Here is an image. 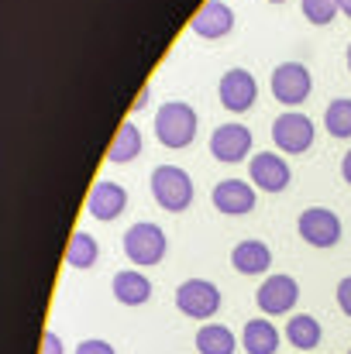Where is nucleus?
Returning <instances> with one entry per match:
<instances>
[{
  "instance_id": "obj_9",
  "label": "nucleus",
  "mask_w": 351,
  "mask_h": 354,
  "mask_svg": "<svg viewBox=\"0 0 351 354\" xmlns=\"http://www.w3.org/2000/svg\"><path fill=\"white\" fill-rule=\"evenodd\" d=\"M289 179H293V172H289V165H286L282 155H276V151L251 155V162H248V183L255 189H262V193H282L289 186Z\"/></svg>"
},
{
  "instance_id": "obj_15",
  "label": "nucleus",
  "mask_w": 351,
  "mask_h": 354,
  "mask_svg": "<svg viewBox=\"0 0 351 354\" xmlns=\"http://www.w3.org/2000/svg\"><path fill=\"white\" fill-rule=\"evenodd\" d=\"M231 265L234 272L241 275H265L272 268V248L258 237H248V241H237L231 248Z\"/></svg>"
},
{
  "instance_id": "obj_20",
  "label": "nucleus",
  "mask_w": 351,
  "mask_h": 354,
  "mask_svg": "<svg viewBox=\"0 0 351 354\" xmlns=\"http://www.w3.org/2000/svg\"><path fill=\"white\" fill-rule=\"evenodd\" d=\"M97 261H100V244H97V237L90 234V231H76V234L69 237V244H66V265L87 272V268H93Z\"/></svg>"
},
{
  "instance_id": "obj_5",
  "label": "nucleus",
  "mask_w": 351,
  "mask_h": 354,
  "mask_svg": "<svg viewBox=\"0 0 351 354\" xmlns=\"http://www.w3.org/2000/svg\"><path fill=\"white\" fill-rule=\"evenodd\" d=\"M314 138H317L314 120L307 118V114H300V111H286V114H279V118L272 120V141H276V148L282 155H303V151H310Z\"/></svg>"
},
{
  "instance_id": "obj_27",
  "label": "nucleus",
  "mask_w": 351,
  "mask_h": 354,
  "mask_svg": "<svg viewBox=\"0 0 351 354\" xmlns=\"http://www.w3.org/2000/svg\"><path fill=\"white\" fill-rule=\"evenodd\" d=\"M341 179L351 186V151H345V158H341Z\"/></svg>"
},
{
  "instance_id": "obj_29",
  "label": "nucleus",
  "mask_w": 351,
  "mask_h": 354,
  "mask_svg": "<svg viewBox=\"0 0 351 354\" xmlns=\"http://www.w3.org/2000/svg\"><path fill=\"white\" fill-rule=\"evenodd\" d=\"M338 10H345V14L351 17V0H338Z\"/></svg>"
},
{
  "instance_id": "obj_11",
  "label": "nucleus",
  "mask_w": 351,
  "mask_h": 354,
  "mask_svg": "<svg viewBox=\"0 0 351 354\" xmlns=\"http://www.w3.org/2000/svg\"><path fill=\"white\" fill-rule=\"evenodd\" d=\"M296 299H300V286H296L293 275H269V279L258 286V292H255V303H258V310H262L265 317H282V313H289V310L296 306Z\"/></svg>"
},
{
  "instance_id": "obj_33",
  "label": "nucleus",
  "mask_w": 351,
  "mask_h": 354,
  "mask_svg": "<svg viewBox=\"0 0 351 354\" xmlns=\"http://www.w3.org/2000/svg\"><path fill=\"white\" fill-rule=\"evenodd\" d=\"M296 354H300V351H296Z\"/></svg>"
},
{
  "instance_id": "obj_28",
  "label": "nucleus",
  "mask_w": 351,
  "mask_h": 354,
  "mask_svg": "<svg viewBox=\"0 0 351 354\" xmlns=\"http://www.w3.org/2000/svg\"><path fill=\"white\" fill-rule=\"evenodd\" d=\"M148 97H152V93H148V90H141V93H138V100H134V111H141V107L148 104Z\"/></svg>"
},
{
  "instance_id": "obj_25",
  "label": "nucleus",
  "mask_w": 351,
  "mask_h": 354,
  "mask_svg": "<svg viewBox=\"0 0 351 354\" xmlns=\"http://www.w3.org/2000/svg\"><path fill=\"white\" fill-rule=\"evenodd\" d=\"M38 354H66L62 337H59L55 330H45V334H42V351H38Z\"/></svg>"
},
{
  "instance_id": "obj_23",
  "label": "nucleus",
  "mask_w": 351,
  "mask_h": 354,
  "mask_svg": "<svg viewBox=\"0 0 351 354\" xmlns=\"http://www.w3.org/2000/svg\"><path fill=\"white\" fill-rule=\"evenodd\" d=\"M300 7L310 24H331L338 17V0H300Z\"/></svg>"
},
{
  "instance_id": "obj_10",
  "label": "nucleus",
  "mask_w": 351,
  "mask_h": 354,
  "mask_svg": "<svg viewBox=\"0 0 351 354\" xmlns=\"http://www.w3.org/2000/svg\"><path fill=\"white\" fill-rule=\"evenodd\" d=\"M217 97L224 104V111L231 114H248L258 100V83L248 69H228L217 83Z\"/></svg>"
},
{
  "instance_id": "obj_30",
  "label": "nucleus",
  "mask_w": 351,
  "mask_h": 354,
  "mask_svg": "<svg viewBox=\"0 0 351 354\" xmlns=\"http://www.w3.org/2000/svg\"><path fill=\"white\" fill-rule=\"evenodd\" d=\"M348 73H351V45H348Z\"/></svg>"
},
{
  "instance_id": "obj_2",
  "label": "nucleus",
  "mask_w": 351,
  "mask_h": 354,
  "mask_svg": "<svg viewBox=\"0 0 351 354\" xmlns=\"http://www.w3.org/2000/svg\"><path fill=\"white\" fill-rule=\"evenodd\" d=\"M148 186H152L155 203H159L165 214H183V210H190V203H193V179H190V172L179 169V165H159V169L152 172Z\"/></svg>"
},
{
  "instance_id": "obj_18",
  "label": "nucleus",
  "mask_w": 351,
  "mask_h": 354,
  "mask_svg": "<svg viewBox=\"0 0 351 354\" xmlns=\"http://www.w3.org/2000/svg\"><path fill=\"white\" fill-rule=\"evenodd\" d=\"M141 148H145L141 127H138L134 120H124V124L117 127V134L111 138L107 162H114V165H127V162H134V158L141 155Z\"/></svg>"
},
{
  "instance_id": "obj_7",
  "label": "nucleus",
  "mask_w": 351,
  "mask_h": 354,
  "mask_svg": "<svg viewBox=\"0 0 351 354\" xmlns=\"http://www.w3.org/2000/svg\"><path fill=\"white\" fill-rule=\"evenodd\" d=\"M251 145H255V134L251 127L228 120V124H217L214 134H210V155L221 162V165H237L251 155Z\"/></svg>"
},
{
  "instance_id": "obj_1",
  "label": "nucleus",
  "mask_w": 351,
  "mask_h": 354,
  "mask_svg": "<svg viewBox=\"0 0 351 354\" xmlns=\"http://www.w3.org/2000/svg\"><path fill=\"white\" fill-rule=\"evenodd\" d=\"M152 127H155V138H159L162 148L183 151V148L193 145L197 127H200V118H197V111H193L190 104L169 100V104H162V107L155 111V124H152Z\"/></svg>"
},
{
  "instance_id": "obj_8",
  "label": "nucleus",
  "mask_w": 351,
  "mask_h": 354,
  "mask_svg": "<svg viewBox=\"0 0 351 354\" xmlns=\"http://www.w3.org/2000/svg\"><path fill=\"white\" fill-rule=\"evenodd\" d=\"M296 231L314 248H334L341 241L345 227H341V217L334 210H327V207H307L300 214V221H296Z\"/></svg>"
},
{
  "instance_id": "obj_22",
  "label": "nucleus",
  "mask_w": 351,
  "mask_h": 354,
  "mask_svg": "<svg viewBox=\"0 0 351 354\" xmlns=\"http://www.w3.org/2000/svg\"><path fill=\"white\" fill-rule=\"evenodd\" d=\"M324 127H327L331 138H351V100L348 97H338V100L327 104Z\"/></svg>"
},
{
  "instance_id": "obj_4",
  "label": "nucleus",
  "mask_w": 351,
  "mask_h": 354,
  "mask_svg": "<svg viewBox=\"0 0 351 354\" xmlns=\"http://www.w3.org/2000/svg\"><path fill=\"white\" fill-rule=\"evenodd\" d=\"M176 306L190 320H210L224 306V299H221V289L210 279H186L176 289Z\"/></svg>"
},
{
  "instance_id": "obj_3",
  "label": "nucleus",
  "mask_w": 351,
  "mask_h": 354,
  "mask_svg": "<svg viewBox=\"0 0 351 354\" xmlns=\"http://www.w3.org/2000/svg\"><path fill=\"white\" fill-rule=\"evenodd\" d=\"M124 254H127V261L134 265V268H152V265H159L162 258H165V251H169V237L165 231L159 227V224H152V221H138V224H131L127 231H124Z\"/></svg>"
},
{
  "instance_id": "obj_14",
  "label": "nucleus",
  "mask_w": 351,
  "mask_h": 354,
  "mask_svg": "<svg viewBox=\"0 0 351 354\" xmlns=\"http://www.w3.org/2000/svg\"><path fill=\"white\" fill-rule=\"evenodd\" d=\"M231 28H234V10L224 0H207V3L197 10V17H193V35L210 38V41L231 35Z\"/></svg>"
},
{
  "instance_id": "obj_12",
  "label": "nucleus",
  "mask_w": 351,
  "mask_h": 354,
  "mask_svg": "<svg viewBox=\"0 0 351 354\" xmlns=\"http://www.w3.org/2000/svg\"><path fill=\"white\" fill-rule=\"evenodd\" d=\"M210 203H214V210H221L224 217H244V214L255 210L258 193H255V186H251L248 179H221V183L214 186V193H210Z\"/></svg>"
},
{
  "instance_id": "obj_26",
  "label": "nucleus",
  "mask_w": 351,
  "mask_h": 354,
  "mask_svg": "<svg viewBox=\"0 0 351 354\" xmlns=\"http://www.w3.org/2000/svg\"><path fill=\"white\" fill-rule=\"evenodd\" d=\"M338 306H341L345 317H351V275H345L338 282Z\"/></svg>"
},
{
  "instance_id": "obj_13",
  "label": "nucleus",
  "mask_w": 351,
  "mask_h": 354,
  "mask_svg": "<svg viewBox=\"0 0 351 354\" xmlns=\"http://www.w3.org/2000/svg\"><path fill=\"white\" fill-rule=\"evenodd\" d=\"M124 210H127V189H124L120 183H114V179L93 183V189H90V196H87V214H90L93 221L111 224Z\"/></svg>"
},
{
  "instance_id": "obj_31",
  "label": "nucleus",
  "mask_w": 351,
  "mask_h": 354,
  "mask_svg": "<svg viewBox=\"0 0 351 354\" xmlns=\"http://www.w3.org/2000/svg\"><path fill=\"white\" fill-rule=\"evenodd\" d=\"M269 3H282V0H269Z\"/></svg>"
},
{
  "instance_id": "obj_32",
  "label": "nucleus",
  "mask_w": 351,
  "mask_h": 354,
  "mask_svg": "<svg viewBox=\"0 0 351 354\" xmlns=\"http://www.w3.org/2000/svg\"><path fill=\"white\" fill-rule=\"evenodd\" d=\"M348 354H351V348H348Z\"/></svg>"
},
{
  "instance_id": "obj_16",
  "label": "nucleus",
  "mask_w": 351,
  "mask_h": 354,
  "mask_svg": "<svg viewBox=\"0 0 351 354\" xmlns=\"http://www.w3.org/2000/svg\"><path fill=\"white\" fill-rule=\"evenodd\" d=\"M111 289H114V299L124 306H145L152 299V282H148V275H141V268L117 272Z\"/></svg>"
},
{
  "instance_id": "obj_17",
  "label": "nucleus",
  "mask_w": 351,
  "mask_h": 354,
  "mask_svg": "<svg viewBox=\"0 0 351 354\" xmlns=\"http://www.w3.org/2000/svg\"><path fill=\"white\" fill-rule=\"evenodd\" d=\"M279 341L282 337H279V330H276V324L269 317H255L241 330V348L248 354H276L279 351Z\"/></svg>"
},
{
  "instance_id": "obj_21",
  "label": "nucleus",
  "mask_w": 351,
  "mask_h": 354,
  "mask_svg": "<svg viewBox=\"0 0 351 354\" xmlns=\"http://www.w3.org/2000/svg\"><path fill=\"white\" fill-rule=\"evenodd\" d=\"M234 348H237V337L224 324H204L197 330V351L200 354H234Z\"/></svg>"
},
{
  "instance_id": "obj_6",
  "label": "nucleus",
  "mask_w": 351,
  "mask_h": 354,
  "mask_svg": "<svg viewBox=\"0 0 351 354\" xmlns=\"http://www.w3.org/2000/svg\"><path fill=\"white\" fill-rule=\"evenodd\" d=\"M269 86H272V97L282 107H300L310 97V90H314V76H310V69L303 62H282V66L272 69Z\"/></svg>"
},
{
  "instance_id": "obj_24",
  "label": "nucleus",
  "mask_w": 351,
  "mask_h": 354,
  "mask_svg": "<svg viewBox=\"0 0 351 354\" xmlns=\"http://www.w3.org/2000/svg\"><path fill=\"white\" fill-rule=\"evenodd\" d=\"M76 354H114V344L104 337H87V341H80Z\"/></svg>"
},
{
  "instance_id": "obj_19",
  "label": "nucleus",
  "mask_w": 351,
  "mask_h": 354,
  "mask_svg": "<svg viewBox=\"0 0 351 354\" xmlns=\"http://www.w3.org/2000/svg\"><path fill=\"white\" fill-rule=\"evenodd\" d=\"M321 337H324V330H321L317 317H310V313H296V317H289V324H286V341H289L300 354L314 351V348L321 344Z\"/></svg>"
}]
</instances>
